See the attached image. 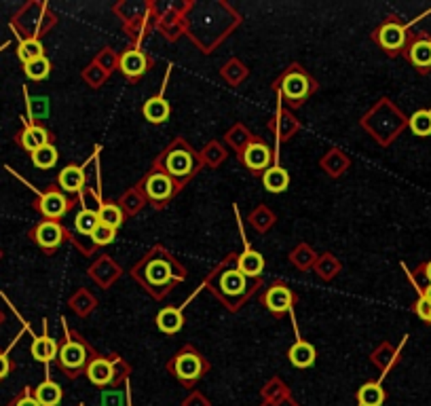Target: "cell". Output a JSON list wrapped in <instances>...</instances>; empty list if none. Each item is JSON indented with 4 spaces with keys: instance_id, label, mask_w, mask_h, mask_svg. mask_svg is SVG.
<instances>
[{
    "instance_id": "ac0fdd59",
    "label": "cell",
    "mask_w": 431,
    "mask_h": 406,
    "mask_svg": "<svg viewBox=\"0 0 431 406\" xmlns=\"http://www.w3.org/2000/svg\"><path fill=\"white\" fill-rule=\"evenodd\" d=\"M290 362L296 366V368H309L313 366L315 358H317V351L311 343L307 341H298L290 347Z\"/></svg>"
},
{
    "instance_id": "9a60e30c",
    "label": "cell",
    "mask_w": 431,
    "mask_h": 406,
    "mask_svg": "<svg viewBox=\"0 0 431 406\" xmlns=\"http://www.w3.org/2000/svg\"><path fill=\"white\" fill-rule=\"evenodd\" d=\"M49 144V131L41 125H28L23 131H21V146L28 151V153H34L43 146Z\"/></svg>"
},
{
    "instance_id": "484cf974",
    "label": "cell",
    "mask_w": 431,
    "mask_h": 406,
    "mask_svg": "<svg viewBox=\"0 0 431 406\" xmlns=\"http://www.w3.org/2000/svg\"><path fill=\"white\" fill-rule=\"evenodd\" d=\"M23 70H26V77L32 81H45L51 75V61L43 55L34 61L23 64Z\"/></svg>"
},
{
    "instance_id": "8d00e7d4",
    "label": "cell",
    "mask_w": 431,
    "mask_h": 406,
    "mask_svg": "<svg viewBox=\"0 0 431 406\" xmlns=\"http://www.w3.org/2000/svg\"><path fill=\"white\" fill-rule=\"evenodd\" d=\"M15 406H41V404H39V400H37V398H32V396H23V398H21Z\"/></svg>"
},
{
    "instance_id": "1f68e13d",
    "label": "cell",
    "mask_w": 431,
    "mask_h": 406,
    "mask_svg": "<svg viewBox=\"0 0 431 406\" xmlns=\"http://www.w3.org/2000/svg\"><path fill=\"white\" fill-rule=\"evenodd\" d=\"M114 237H117V229L106 226V224H102V222H99L97 229L91 233V240H93L95 246H108V244L114 242Z\"/></svg>"
},
{
    "instance_id": "6da1fadb",
    "label": "cell",
    "mask_w": 431,
    "mask_h": 406,
    "mask_svg": "<svg viewBox=\"0 0 431 406\" xmlns=\"http://www.w3.org/2000/svg\"><path fill=\"white\" fill-rule=\"evenodd\" d=\"M377 41L387 53L395 55L408 47V28L397 19H389L377 30Z\"/></svg>"
},
{
    "instance_id": "ffe728a7",
    "label": "cell",
    "mask_w": 431,
    "mask_h": 406,
    "mask_svg": "<svg viewBox=\"0 0 431 406\" xmlns=\"http://www.w3.org/2000/svg\"><path fill=\"white\" fill-rule=\"evenodd\" d=\"M174 278V271L170 267V262L165 260H152L148 262V269H146V280L148 284L152 286H168Z\"/></svg>"
},
{
    "instance_id": "603a6c76",
    "label": "cell",
    "mask_w": 431,
    "mask_h": 406,
    "mask_svg": "<svg viewBox=\"0 0 431 406\" xmlns=\"http://www.w3.org/2000/svg\"><path fill=\"white\" fill-rule=\"evenodd\" d=\"M32 356H34V360L39 362H51L55 356H57V345L53 338H49L47 334L43 336H37L34 343H32Z\"/></svg>"
},
{
    "instance_id": "d6a6232c",
    "label": "cell",
    "mask_w": 431,
    "mask_h": 406,
    "mask_svg": "<svg viewBox=\"0 0 431 406\" xmlns=\"http://www.w3.org/2000/svg\"><path fill=\"white\" fill-rule=\"evenodd\" d=\"M419 290V300L414 302V313L423 320V322H429L431 320V300L421 292V288H417Z\"/></svg>"
},
{
    "instance_id": "3957f363",
    "label": "cell",
    "mask_w": 431,
    "mask_h": 406,
    "mask_svg": "<svg viewBox=\"0 0 431 406\" xmlns=\"http://www.w3.org/2000/svg\"><path fill=\"white\" fill-rule=\"evenodd\" d=\"M406 57L419 72H429L431 70V39L425 37V34H419V37L408 41Z\"/></svg>"
},
{
    "instance_id": "7402d4cb",
    "label": "cell",
    "mask_w": 431,
    "mask_h": 406,
    "mask_svg": "<svg viewBox=\"0 0 431 406\" xmlns=\"http://www.w3.org/2000/svg\"><path fill=\"white\" fill-rule=\"evenodd\" d=\"M262 184L269 193H283L290 184V176L283 167H269L262 176Z\"/></svg>"
},
{
    "instance_id": "f35d334b",
    "label": "cell",
    "mask_w": 431,
    "mask_h": 406,
    "mask_svg": "<svg viewBox=\"0 0 431 406\" xmlns=\"http://www.w3.org/2000/svg\"><path fill=\"white\" fill-rule=\"evenodd\" d=\"M421 292H423V294H425V296H427V298L431 300V284H427L425 288H421Z\"/></svg>"
},
{
    "instance_id": "7c38bea8",
    "label": "cell",
    "mask_w": 431,
    "mask_h": 406,
    "mask_svg": "<svg viewBox=\"0 0 431 406\" xmlns=\"http://www.w3.org/2000/svg\"><path fill=\"white\" fill-rule=\"evenodd\" d=\"M243 163L252 172H262L271 163V151L260 142H252L243 148Z\"/></svg>"
},
{
    "instance_id": "cb8c5ba5",
    "label": "cell",
    "mask_w": 431,
    "mask_h": 406,
    "mask_svg": "<svg viewBox=\"0 0 431 406\" xmlns=\"http://www.w3.org/2000/svg\"><path fill=\"white\" fill-rule=\"evenodd\" d=\"M385 389L379 385V383H366L361 385L359 394H357V400L361 406H383L385 402Z\"/></svg>"
},
{
    "instance_id": "836d02e7",
    "label": "cell",
    "mask_w": 431,
    "mask_h": 406,
    "mask_svg": "<svg viewBox=\"0 0 431 406\" xmlns=\"http://www.w3.org/2000/svg\"><path fill=\"white\" fill-rule=\"evenodd\" d=\"M28 108H30V115H34L39 119L47 117L49 113V102L45 97H34V99H28Z\"/></svg>"
},
{
    "instance_id": "8992f818",
    "label": "cell",
    "mask_w": 431,
    "mask_h": 406,
    "mask_svg": "<svg viewBox=\"0 0 431 406\" xmlns=\"http://www.w3.org/2000/svg\"><path fill=\"white\" fill-rule=\"evenodd\" d=\"M176 191V182L172 180L170 174L163 172H154L152 176H148L146 184H144V193L152 199V201H168Z\"/></svg>"
},
{
    "instance_id": "d4e9b609",
    "label": "cell",
    "mask_w": 431,
    "mask_h": 406,
    "mask_svg": "<svg viewBox=\"0 0 431 406\" xmlns=\"http://www.w3.org/2000/svg\"><path fill=\"white\" fill-rule=\"evenodd\" d=\"M37 400L41 406H57L61 400V387L53 381H43L37 387Z\"/></svg>"
},
{
    "instance_id": "8fae6325",
    "label": "cell",
    "mask_w": 431,
    "mask_h": 406,
    "mask_svg": "<svg viewBox=\"0 0 431 406\" xmlns=\"http://www.w3.org/2000/svg\"><path fill=\"white\" fill-rule=\"evenodd\" d=\"M119 68L121 72L127 77V79H138L146 72L148 68V61H146V55L138 49H131V51H125L119 59Z\"/></svg>"
},
{
    "instance_id": "277c9868",
    "label": "cell",
    "mask_w": 431,
    "mask_h": 406,
    "mask_svg": "<svg viewBox=\"0 0 431 406\" xmlns=\"http://www.w3.org/2000/svg\"><path fill=\"white\" fill-rule=\"evenodd\" d=\"M165 167H168V174L174 178H188L194 169V157L188 148H174L165 159Z\"/></svg>"
},
{
    "instance_id": "74e56055",
    "label": "cell",
    "mask_w": 431,
    "mask_h": 406,
    "mask_svg": "<svg viewBox=\"0 0 431 406\" xmlns=\"http://www.w3.org/2000/svg\"><path fill=\"white\" fill-rule=\"evenodd\" d=\"M419 271H421V276L427 280V284H431V260H429V262H425Z\"/></svg>"
},
{
    "instance_id": "7a4b0ae2",
    "label": "cell",
    "mask_w": 431,
    "mask_h": 406,
    "mask_svg": "<svg viewBox=\"0 0 431 406\" xmlns=\"http://www.w3.org/2000/svg\"><path fill=\"white\" fill-rule=\"evenodd\" d=\"M313 89V83L311 79L303 72V70H292L283 77V83H281V91L283 95L294 102V104H301V102H305L309 97Z\"/></svg>"
},
{
    "instance_id": "2e32d148",
    "label": "cell",
    "mask_w": 431,
    "mask_h": 406,
    "mask_svg": "<svg viewBox=\"0 0 431 406\" xmlns=\"http://www.w3.org/2000/svg\"><path fill=\"white\" fill-rule=\"evenodd\" d=\"M237 269L241 271L245 278H258L262 271H264V258H262L260 252H256L250 246H245L243 254L239 256Z\"/></svg>"
},
{
    "instance_id": "44dd1931",
    "label": "cell",
    "mask_w": 431,
    "mask_h": 406,
    "mask_svg": "<svg viewBox=\"0 0 431 406\" xmlns=\"http://www.w3.org/2000/svg\"><path fill=\"white\" fill-rule=\"evenodd\" d=\"M157 326L165 334H176L184 326V316H182V311L172 309V307L161 309L159 316H157Z\"/></svg>"
},
{
    "instance_id": "52a82bcc",
    "label": "cell",
    "mask_w": 431,
    "mask_h": 406,
    "mask_svg": "<svg viewBox=\"0 0 431 406\" xmlns=\"http://www.w3.org/2000/svg\"><path fill=\"white\" fill-rule=\"evenodd\" d=\"M39 208H41L45 218L57 220V218H61L66 212L70 210V201H68V197H63L59 191H49V193H45L41 197Z\"/></svg>"
},
{
    "instance_id": "f1b7e54d",
    "label": "cell",
    "mask_w": 431,
    "mask_h": 406,
    "mask_svg": "<svg viewBox=\"0 0 431 406\" xmlns=\"http://www.w3.org/2000/svg\"><path fill=\"white\" fill-rule=\"evenodd\" d=\"M43 51H45V49H43L41 41H37V39H26V41H21L19 47H17V55H19V59H21L23 64L34 61V59L43 57Z\"/></svg>"
},
{
    "instance_id": "f546056e",
    "label": "cell",
    "mask_w": 431,
    "mask_h": 406,
    "mask_svg": "<svg viewBox=\"0 0 431 406\" xmlns=\"http://www.w3.org/2000/svg\"><path fill=\"white\" fill-rule=\"evenodd\" d=\"M32 163H34L39 169H51L57 163V148L53 144H47L39 151L32 153Z\"/></svg>"
},
{
    "instance_id": "ab89813d",
    "label": "cell",
    "mask_w": 431,
    "mask_h": 406,
    "mask_svg": "<svg viewBox=\"0 0 431 406\" xmlns=\"http://www.w3.org/2000/svg\"><path fill=\"white\" fill-rule=\"evenodd\" d=\"M429 324H431V320H429Z\"/></svg>"
},
{
    "instance_id": "30bf717a",
    "label": "cell",
    "mask_w": 431,
    "mask_h": 406,
    "mask_svg": "<svg viewBox=\"0 0 431 406\" xmlns=\"http://www.w3.org/2000/svg\"><path fill=\"white\" fill-rule=\"evenodd\" d=\"M34 240L43 250H55L63 242V229L55 220H45L37 226Z\"/></svg>"
},
{
    "instance_id": "9c48e42d",
    "label": "cell",
    "mask_w": 431,
    "mask_h": 406,
    "mask_svg": "<svg viewBox=\"0 0 431 406\" xmlns=\"http://www.w3.org/2000/svg\"><path fill=\"white\" fill-rule=\"evenodd\" d=\"M292 300H294V294L283 284H273L267 290V294H264V304H267V309L273 311V313L290 311L292 309Z\"/></svg>"
},
{
    "instance_id": "83f0119b",
    "label": "cell",
    "mask_w": 431,
    "mask_h": 406,
    "mask_svg": "<svg viewBox=\"0 0 431 406\" xmlns=\"http://www.w3.org/2000/svg\"><path fill=\"white\" fill-rule=\"evenodd\" d=\"M97 216H99V222L106 226H112V229H119L123 224V210L117 206V203H104V206L99 208Z\"/></svg>"
},
{
    "instance_id": "5bb4252c",
    "label": "cell",
    "mask_w": 431,
    "mask_h": 406,
    "mask_svg": "<svg viewBox=\"0 0 431 406\" xmlns=\"http://www.w3.org/2000/svg\"><path fill=\"white\" fill-rule=\"evenodd\" d=\"M220 290L228 296H239L245 292V286H248V278L241 273L239 269H230V271H224L220 276Z\"/></svg>"
},
{
    "instance_id": "d590c367",
    "label": "cell",
    "mask_w": 431,
    "mask_h": 406,
    "mask_svg": "<svg viewBox=\"0 0 431 406\" xmlns=\"http://www.w3.org/2000/svg\"><path fill=\"white\" fill-rule=\"evenodd\" d=\"M11 370V364H9V358L5 354H0V379H5Z\"/></svg>"
},
{
    "instance_id": "e575fe53",
    "label": "cell",
    "mask_w": 431,
    "mask_h": 406,
    "mask_svg": "<svg viewBox=\"0 0 431 406\" xmlns=\"http://www.w3.org/2000/svg\"><path fill=\"white\" fill-rule=\"evenodd\" d=\"M123 392H106L102 396V406H125Z\"/></svg>"
},
{
    "instance_id": "5b68a950",
    "label": "cell",
    "mask_w": 431,
    "mask_h": 406,
    "mask_svg": "<svg viewBox=\"0 0 431 406\" xmlns=\"http://www.w3.org/2000/svg\"><path fill=\"white\" fill-rule=\"evenodd\" d=\"M174 372H176V377L180 381H194L201 377V372H203V362L201 358H199L194 351H184L180 354L176 360H174Z\"/></svg>"
},
{
    "instance_id": "ba28073f",
    "label": "cell",
    "mask_w": 431,
    "mask_h": 406,
    "mask_svg": "<svg viewBox=\"0 0 431 406\" xmlns=\"http://www.w3.org/2000/svg\"><path fill=\"white\" fill-rule=\"evenodd\" d=\"M59 364L66 370H79L87 364V347L79 341H68L57 351Z\"/></svg>"
},
{
    "instance_id": "4dcf8cb0",
    "label": "cell",
    "mask_w": 431,
    "mask_h": 406,
    "mask_svg": "<svg viewBox=\"0 0 431 406\" xmlns=\"http://www.w3.org/2000/svg\"><path fill=\"white\" fill-rule=\"evenodd\" d=\"M74 224H77V231H79V233L91 235V233L97 229V224H99V216H97V212H93V210H81V212L77 214V218H74Z\"/></svg>"
},
{
    "instance_id": "4fadbf2b",
    "label": "cell",
    "mask_w": 431,
    "mask_h": 406,
    "mask_svg": "<svg viewBox=\"0 0 431 406\" xmlns=\"http://www.w3.org/2000/svg\"><path fill=\"white\" fill-rule=\"evenodd\" d=\"M87 377H89V381H91L93 385L104 387V385H108V383L112 381V377H114V366H112V362H108V360H104V358H97V360H93V362L87 366Z\"/></svg>"
},
{
    "instance_id": "d6986e66",
    "label": "cell",
    "mask_w": 431,
    "mask_h": 406,
    "mask_svg": "<svg viewBox=\"0 0 431 406\" xmlns=\"http://www.w3.org/2000/svg\"><path fill=\"white\" fill-rule=\"evenodd\" d=\"M144 117H146V121H150V123H163V121H168L170 119V102L165 99V97H161V95H157V97H150L146 104H144Z\"/></svg>"
},
{
    "instance_id": "e0dca14e",
    "label": "cell",
    "mask_w": 431,
    "mask_h": 406,
    "mask_svg": "<svg viewBox=\"0 0 431 406\" xmlns=\"http://www.w3.org/2000/svg\"><path fill=\"white\" fill-rule=\"evenodd\" d=\"M57 182H59V186L66 193H79L85 186V172H83V167H79V165L63 167L61 172H59Z\"/></svg>"
},
{
    "instance_id": "4316f807",
    "label": "cell",
    "mask_w": 431,
    "mask_h": 406,
    "mask_svg": "<svg viewBox=\"0 0 431 406\" xmlns=\"http://www.w3.org/2000/svg\"><path fill=\"white\" fill-rule=\"evenodd\" d=\"M408 125L414 135H419V138H427V135H431V110H417L408 119Z\"/></svg>"
}]
</instances>
